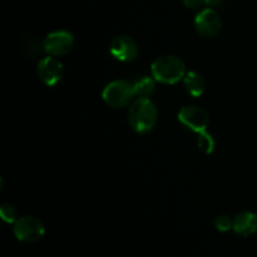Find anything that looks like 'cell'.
<instances>
[{"mask_svg": "<svg viewBox=\"0 0 257 257\" xmlns=\"http://www.w3.org/2000/svg\"><path fill=\"white\" fill-rule=\"evenodd\" d=\"M205 0H183V4L188 8V9H198L202 7Z\"/></svg>", "mask_w": 257, "mask_h": 257, "instance_id": "17", "label": "cell"}, {"mask_svg": "<svg viewBox=\"0 0 257 257\" xmlns=\"http://www.w3.org/2000/svg\"><path fill=\"white\" fill-rule=\"evenodd\" d=\"M109 52L119 62L128 63L138 57L140 49L133 38L128 37V35H117L110 42Z\"/></svg>", "mask_w": 257, "mask_h": 257, "instance_id": "9", "label": "cell"}, {"mask_svg": "<svg viewBox=\"0 0 257 257\" xmlns=\"http://www.w3.org/2000/svg\"><path fill=\"white\" fill-rule=\"evenodd\" d=\"M226 0H205L206 4L208 5L210 8H217V7H222L225 4Z\"/></svg>", "mask_w": 257, "mask_h": 257, "instance_id": "18", "label": "cell"}, {"mask_svg": "<svg viewBox=\"0 0 257 257\" xmlns=\"http://www.w3.org/2000/svg\"><path fill=\"white\" fill-rule=\"evenodd\" d=\"M102 98L105 104L112 108H123L132 104L135 100V88L133 83L128 80L118 79L108 83L102 92Z\"/></svg>", "mask_w": 257, "mask_h": 257, "instance_id": "3", "label": "cell"}, {"mask_svg": "<svg viewBox=\"0 0 257 257\" xmlns=\"http://www.w3.org/2000/svg\"><path fill=\"white\" fill-rule=\"evenodd\" d=\"M183 85L187 93L192 97L198 98L203 94L205 92V79L202 75L196 70H191V72L186 73L185 78H183Z\"/></svg>", "mask_w": 257, "mask_h": 257, "instance_id": "11", "label": "cell"}, {"mask_svg": "<svg viewBox=\"0 0 257 257\" xmlns=\"http://www.w3.org/2000/svg\"><path fill=\"white\" fill-rule=\"evenodd\" d=\"M195 28L201 37L212 38L220 33L222 20L213 8H206L197 13L195 18Z\"/></svg>", "mask_w": 257, "mask_h": 257, "instance_id": "8", "label": "cell"}, {"mask_svg": "<svg viewBox=\"0 0 257 257\" xmlns=\"http://www.w3.org/2000/svg\"><path fill=\"white\" fill-rule=\"evenodd\" d=\"M156 82L157 80L155 78L148 77V75H143V77L138 78L133 83L136 98H150L156 90Z\"/></svg>", "mask_w": 257, "mask_h": 257, "instance_id": "13", "label": "cell"}, {"mask_svg": "<svg viewBox=\"0 0 257 257\" xmlns=\"http://www.w3.org/2000/svg\"><path fill=\"white\" fill-rule=\"evenodd\" d=\"M215 227L220 232H228L233 228V220L227 215L218 216L215 220Z\"/></svg>", "mask_w": 257, "mask_h": 257, "instance_id": "16", "label": "cell"}, {"mask_svg": "<svg viewBox=\"0 0 257 257\" xmlns=\"http://www.w3.org/2000/svg\"><path fill=\"white\" fill-rule=\"evenodd\" d=\"M178 120L187 130L192 131L196 135L207 131L210 124V117L203 108L198 105H185L178 112Z\"/></svg>", "mask_w": 257, "mask_h": 257, "instance_id": "5", "label": "cell"}, {"mask_svg": "<svg viewBox=\"0 0 257 257\" xmlns=\"http://www.w3.org/2000/svg\"><path fill=\"white\" fill-rule=\"evenodd\" d=\"M20 50L25 58L34 59V58L42 55V52L44 50V42H39L37 38L30 35V37L23 39V42L20 43Z\"/></svg>", "mask_w": 257, "mask_h": 257, "instance_id": "12", "label": "cell"}, {"mask_svg": "<svg viewBox=\"0 0 257 257\" xmlns=\"http://www.w3.org/2000/svg\"><path fill=\"white\" fill-rule=\"evenodd\" d=\"M44 50L52 57L65 55L74 47V37L67 30H55L44 38Z\"/></svg>", "mask_w": 257, "mask_h": 257, "instance_id": "6", "label": "cell"}, {"mask_svg": "<svg viewBox=\"0 0 257 257\" xmlns=\"http://www.w3.org/2000/svg\"><path fill=\"white\" fill-rule=\"evenodd\" d=\"M0 215H2L3 220L8 223H15L18 220V211L10 203H3L0 206Z\"/></svg>", "mask_w": 257, "mask_h": 257, "instance_id": "15", "label": "cell"}, {"mask_svg": "<svg viewBox=\"0 0 257 257\" xmlns=\"http://www.w3.org/2000/svg\"><path fill=\"white\" fill-rule=\"evenodd\" d=\"M233 231L237 235L247 237L257 231V215L251 211H243L233 218Z\"/></svg>", "mask_w": 257, "mask_h": 257, "instance_id": "10", "label": "cell"}, {"mask_svg": "<svg viewBox=\"0 0 257 257\" xmlns=\"http://www.w3.org/2000/svg\"><path fill=\"white\" fill-rule=\"evenodd\" d=\"M37 73L39 79L48 87H55L59 84L64 75L63 64L55 57L48 55L38 62Z\"/></svg>", "mask_w": 257, "mask_h": 257, "instance_id": "7", "label": "cell"}, {"mask_svg": "<svg viewBox=\"0 0 257 257\" xmlns=\"http://www.w3.org/2000/svg\"><path fill=\"white\" fill-rule=\"evenodd\" d=\"M45 233V227L40 220L33 216H23L14 223L15 237L23 242H37L43 238Z\"/></svg>", "mask_w": 257, "mask_h": 257, "instance_id": "4", "label": "cell"}, {"mask_svg": "<svg viewBox=\"0 0 257 257\" xmlns=\"http://www.w3.org/2000/svg\"><path fill=\"white\" fill-rule=\"evenodd\" d=\"M196 143H197V147L200 148L203 153H206V155H211V153L213 152V150H215L216 146L215 138H213L212 135H210L207 131L202 133H198Z\"/></svg>", "mask_w": 257, "mask_h": 257, "instance_id": "14", "label": "cell"}, {"mask_svg": "<svg viewBox=\"0 0 257 257\" xmlns=\"http://www.w3.org/2000/svg\"><path fill=\"white\" fill-rule=\"evenodd\" d=\"M158 120L157 105L150 98H137L128 110V122L133 131L140 135L150 133Z\"/></svg>", "mask_w": 257, "mask_h": 257, "instance_id": "1", "label": "cell"}, {"mask_svg": "<svg viewBox=\"0 0 257 257\" xmlns=\"http://www.w3.org/2000/svg\"><path fill=\"white\" fill-rule=\"evenodd\" d=\"M152 77L163 84H176L186 75V65L176 55H162L151 65Z\"/></svg>", "mask_w": 257, "mask_h": 257, "instance_id": "2", "label": "cell"}]
</instances>
